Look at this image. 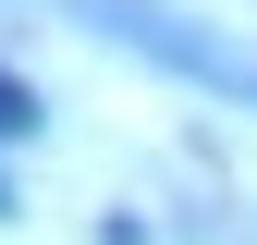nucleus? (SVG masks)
Segmentation results:
<instances>
[{"instance_id": "1", "label": "nucleus", "mask_w": 257, "mask_h": 245, "mask_svg": "<svg viewBox=\"0 0 257 245\" xmlns=\"http://www.w3.org/2000/svg\"><path fill=\"white\" fill-rule=\"evenodd\" d=\"M25 135H37V86L0 61V147H25Z\"/></svg>"}]
</instances>
